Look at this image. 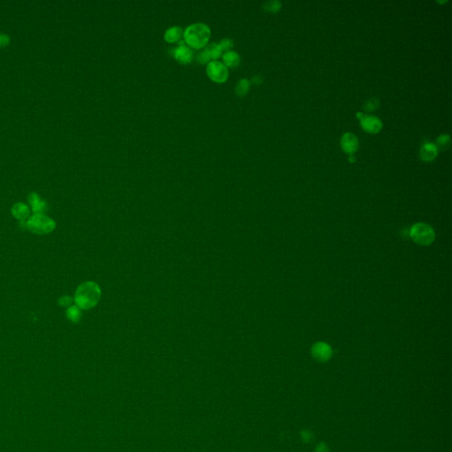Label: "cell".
I'll list each match as a JSON object with an SVG mask.
<instances>
[{
  "label": "cell",
  "instance_id": "cell-1",
  "mask_svg": "<svg viewBox=\"0 0 452 452\" xmlns=\"http://www.w3.org/2000/svg\"><path fill=\"white\" fill-rule=\"evenodd\" d=\"M101 297V290L94 282H86L78 286L74 301L80 309H90L96 307Z\"/></svg>",
  "mask_w": 452,
  "mask_h": 452
},
{
  "label": "cell",
  "instance_id": "cell-2",
  "mask_svg": "<svg viewBox=\"0 0 452 452\" xmlns=\"http://www.w3.org/2000/svg\"><path fill=\"white\" fill-rule=\"evenodd\" d=\"M210 29L203 23H194L188 26L184 31V40L189 48L200 50L207 45L210 38Z\"/></svg>",
  "mask_w": 452,
  "mask_h": 452
},
{
  "label": "cell",
  "instance_id": "cell-3",
  "mask_svg": "<svg viewBox=\"0 0 452 452\" xmlns=\"http://www.w3.org/2000/svg\"><path fill=\"white\" fill-rule=\"evenodd\" d=\"M26 226L29 231L39 235H44L52 232L56 228V223L51 217L45 216L44 214L35 213L33 216L29 217Z\"/></svg>",
  "mask_w": 452,
  "mask_h": 452
},
{
  "label": "cell",
  "instance_id": "cell-4",
  "mask_svg": "<svg viewBox=\"0 0 452 452\" xmlns=\"http://www.w3.org/2000/svg\"><path fill=\"white\" fill-rule=\"evenodd\" d=\"M410 236L418 245H430L435 241V231L430 226L424 223H418L410 229Z\"/></svg>",
  "mask_w": 452,
  "mask_h": 452
},
{
  "label": "cell",
  "instance_id": "cell-5",
  "mask_svg": "<svg viewBox=\"0 0 452 452\" xmlns=\"http://www.w3.org/2000/svg\"><path fill=\"white\" fill-rule=\"evenodd\" d=\"M207 75L213 82L217 83L226 82L229 76L228 68L226 65L219 61H211L209 63L207 66Z\"/></svg>",
  "mask_w": 452,
  "mask_h": 452
},
{
  "label": "cell",
  "instance_id": "cell-6",
  "mask_svg": "<svg viewBox=\"0 0 452 452\" xmlns=\"http://www.w3.org/2000/svg\"><path fill=\"white\" fill-rule=\"evenodd\" d=\"M361 125L362 128L369 134H376L380 132L382 127L380 119L375 116H363L361 119Z\"/></svg>",
  "mask_w": 452,
  "mask_h": 452
},
{
  "label": "cell",
  "instance_id": "cell-7",
  "mask_svg": "<svg viewBox=\"0 0 452 452\" xmlns=\"http://www.w3.org/2000/svg\"><path fill=\"white\" fill-rule=\"evenodd\" d=\"M312 355L315 360L319 361H327L332 355V350L330 347L323 343L319 342L313 345L312 347Z\"/></svg>",
  "mask_w": 452,
  "mask_h": 452
},
{
  "label": "cell",
  "instance_id": "cell-8",
  "mask_svg": "<svg viewBox=\"0 0 452 452\" xmlns=\"http://www.w3.org/2000/svg\"><path fill=\"white\" fill-rule=\"evenodd\" d=\"M340 144L345 152L352 155L354 152H356L357 149L359 148V140H358L356 135L351 133H347L342 136Z\"/></svg>",
  "mask_w": 452,
  "mask_h": 452
},
{
  "label": "cell",
  "instance_id": "cell-9",
  "mask_svg": "<svg viewBox=\"0 0 452 452\" xmlns=\"http://www.w3.org/2000/svg\"><path fill=\"white\" fill-rule=\"evenodd\" d=\"M174 56L178 63L182 65H187V64L192 62L193 52L191 48L183 44V45H179L178 48L175 49Z\"/></svg>",
  "mask_w": 452,
  "mask_h": 452
},
{
  "label": "cell",
  "instance_id": "cell-10",
  "mask_svg": "<svg viewBox=\"0 0 452 452\" xmlns=\"http://www.w3.org/2000/svg\"><path fill=\"white\" fill-rule=\"evenodd\" d=\"M12 214L15 218H17L21 223H24L27 218H29L30 209L27 204L23 202H18L15 203L12 208Z\"/></svg>",
  "mask_w": 452,
  "mask_h": 452
},
{
  "label": "cell",
  "instance_id": "cell-11",
  "mask_svg": "<svg viewBox=\"0 0 452 452\" xmlns=\"http://www.w3.org/2000/svg\"><path fill=\"white\" fill-rule=\"evenodd\" d=\"M29 202L35 213L44 214V212L47 209V203L43 201L36 192H31L29 194Z\"/></svg>",
  "mask_w": 452,
  "mask_h": 452
},
{
  "label": "cell",
  "instance_id": "cell-12",
  "mask_svg": "<svg viewBox=\"0 0 452 452\" xmlns=\"http://www.w3.org/2000/svg\"><path fill=\"white\" fill-rule=\"evenodd\" d=\"M438 149L433 143H425L420 149V158L425 162H430L436 157Z\"/></svg>",
  "mask_w": 452,
  "mask_h": 452
},
{
  "label": "cell",
  "instance_id": "cell-13",
  "mask_svg": "<svg viewBox=\"0 0 452 452\" xmlns=\"http://www.w3.org/2000/svg\"><path fill=\"white\" fill-rule=\"evenodd\" d=\"M223 60H224V64L226 65V68H233L238 67L240 65L241 57L234 51H228V52L224 53Z\"/></svg>",
  "mask_w": 452,
  "mask_h": 452
},
{
  "label": "cell",
  "instance_id": "cell-14",
  "mask_svg": "<svg viewBox=\"0 0 452 452\" xmlns=\"http://www.w3.org/2000/svg\"><path fill=\"white\" fill-rule=\"evenodd\" d=\"M182 33L183 31L181 28H179V27H172V28H170L165 31L164 40L167 43H170V44L176 43L181 37Z\"/></svg>",
  "mask_w": 452,
  "mask_h": 452
},
{
  "label": "cell",
  "instance_id": "cell-15",
  "mask_svg": "<svg viewBox=\"0 0 452 452\" xmlns=\"http://www.w3.org/2000/svg\"><path fill=\"white\" fill-rule=\"evenodd\" d=\"M250 89V82L246 79H241L237 83L235 87L236 94L238 96H244L248 93Z\"/></svg>",
  "mask_w": 452,
  "mask_h": 452
},
{
  "label": "cell",
  "instance_id": "cell-16",
  "mask_svg": "<svg viewBox=\"0 0 452 452\" xmlns=\"http://www.w3.org/2000/svg\"><path fill=\"white\" fill-rule=\"evenodd\" d=\"M206 51H207L208 53H209V56L210 59H212L213 61H217V59L221 57L222 51L221 47L219 44H216V43H213V44H209L206 48Z\"/></svg>",
  "mask_w": 452,
  "mask_h": 452
},
{
  "label": "cell",
  "instance_id": "cell-17",
  "mask_svg": "<svg viewBox=\"0 0 452 452\" xmlns=\"http://www.w3.org/2000/svg\"><path fill=\"white\" fill-rule=\"evenodd\" d=\"M67 316L72 322H78L82 317V313L80 308L77 306L69 307L67 310Z\"/></svg>",
  "mask_w": 452,
  "mask_h": 452
},
{
  "label": "cell",
  "instance_id": "cell-18",
  "mask_svg": "<svg viewBox=\"0 0 452 452\" xmlns=\"http://www.w3.org/2000/svg\"><path fill=\"white\" fill-rule=\"evenodd\" d=\"M436 148L437 149L444 150L451 146V137L448 135H440L436 139Z\"/></svg>",
  "mask_w": 452,
  "mask_h": 452
},
{
  "label": "cell",
  "instance_id": "cell-19",
  "mask_svg": "<svg viewBox=\"0 0 452 452\" xmlns=\"http://www.w3.org/2000/svg\"><path fill=\"white\" fill-rule=\"evenodd\" d=\"M281 5H281L280 1H277V0L268 1V2H265L264 4H263V8L268 12L277 13L281 8Z\"/></svg>",
  "mask_w": 452,
  "mask_h": 452
},
{
  "label": "cell",
  "instance_id": "cell-20",
  "mask_svg": "<svg viewBox=\"0 0 452 452\" xmlns=\"http://www.w3.org/2000/svg\"><path fill=\"white\" fill-rule=\"evenodd\" d=\"M379 106V100L377 98H370L368 99L367 101L365 102V104L363 106L364 110L365 111H368V112H371V111H374L378 108Z\"/></svg>",
  "mask_w": 452,
  "mask_h": 452
},
{
  "label": "cell",
  "instance_id": "cell-21",
  "mask_svg": "<svg viewBox=\"0 0 452 452\" xmlns=\"http://www.w3.org/2000/svg\"><path fill=\"white\" fill-rule=\"evenodd\" d=\"M219 45H220L223 52H228V51H230V49L233 47V41L229 38L223 39L220 41Z\"/></svg>",
  "mask_w": 452,
  "mask_h": 452
},
{
  "label": "cell",
  "instance_id": "cell-22",
  "mask_svg": "<svg viewBox=\"0 0 452 452\" xmlns=\"http://www.w3.org/2000/svg\"><path fill=\"white\" fill-rule=\"evenodd\" d=\"M209 60H210V58L209 56V53L206 51V49L197 55V61L200 64H208L209 62Z\"/></svg>",
  "mask_w": 452,
  "mask_h": 452
},
{
  "label": "cell",
  "instance_id": "cell-23",
  "mask_svg": "<svg viewBox=\"0 0 452 452\" xmlns=\"http://www.w3.org/2000/svg\"><path fill=\"white\" fill-rule=\"evenodd\" d=\"M72 298L70 297V296H63L61 298L58 299V304L61 306V307H68L72 304Z\"/></svg>",
  "mask_w": 452,
  "mask_h": 452
},
{
  "label": "cell",
  "instance_id": "cell-24",
  "mask_svg": "<svg viewBox=\"0 0 452 452\" xmlns=\"http://www.w3.org/2000/svg\"><path fill=\"white\" fill-rule=\"evenodd\" d=\"M10 44V36L5 33H0V48L6 47Z\"/></svg>",
  "mask_w": 452,
  "mask_h": 452
},
{
  "label": "cell",
  "instance_id": "cell-25",
  "mask_svg": "<svg viewBox=\"0 0 452 452\" xmlns=\"http://www.w3.org/2000/svg\"><path fill=\"white\" fill-rule=\"evenodd\" d=\"M252 82L256 85H260L261 83H262V82H263V79L261 75H255V76L252 78Z\"/></svg>",
  "mask_w": 452,
  "mask_h": 452
},
{
  "label": "cell",
  "instance_id": "cell-26",
  "mask_svg": "<svg viewBox=\"0 0 452 452\" xmlns=\"http://www.w3.org/2000/svg\"><path fill=\"white\" fill-rule=\"evenodd\" d=\"M317 452H328V451L325 446H320L318 448Z\"/></svg>",
  "mask_w": 452,
  "mask_h": 452
}]
</instances>
